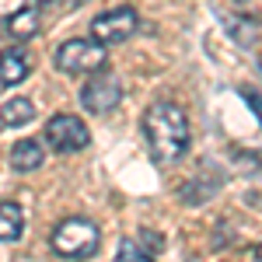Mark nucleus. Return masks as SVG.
<instances>
[{
	"label": "nucleus",
	"mask_w": 262,
	"mask_h": 262,
	"mask_svg": "<svg viewBox=\"0 0 262 262\" xmlns=\"http://www.w3.org/2000/svg\"><path fill=\"white\" fill-rule=\"evenodd\" d=\"M137 11L133 7H112V11H105L98 18L91 21V35L95 42L101 46H116V42H126L133 32H137Z\"/></svg>",
	"instance_id": "39448f33"
},
{
	"label": "nucleus",
	"mask_w": 262,
	"mask_h": 262,
	"mask_svg": "<svg viewBox=\"0 0 262 262\" xmlns=\"http://www.w3.org/2000/svg\"><path fill=\"white\" fill-rule=\"evenodd\" d=\"M98 224L84 221V217H70V221H60L53 227V252L60 255V259H70V262H84L95 255V248H98Z\"/></svg>",
	"instance_id": "f03ea898"
},
{
	"label": "nucleus",
	"mask_w": 262,
	"mask_h": 262,
	"mask_svg": "<svg viewBox=\"0 0 262 262\" xmlns=\"http://www.w3.org/2000/svg\"><path fill=\"white\" fill-rule=\"evenodd\" d=\"M4 32L11 35V39H32V35H39V11L35 7H21V11H14L11 18L4 21Z\"/></svg>",
	"instance_id": "6e6552de"
},
{
	"label": "nucleus",
	"mask_w": 262,
	"mask_h": 262,
	"mask_svg": "<svg viewBox=\"0 0 262 262\" xmlns=\"http://www.w3.org/2000/svg\"><path fill=\"white\" fill-rule=\"evenodd\" d=\"M112 262H154L147 252H143L137 242H119V248H116V259Z\"/></svg>",
	"instance_id": "f8f14e48"
},
{
	"label": "nucleus",
	"mask_w": 262,
	"mask_h": 262,
	"mask_svg": "<svg viewBox=\"0 0 262 262\" xmlns=\"http://www.w3.org/2000/svg\"><path fill=\"white\" fill-rule=\"evenodd\" d=\"M25 231V213L18 203H0V242H18Z\"/></svg>",
	"instance_id": "9d476101"
},
{
	"label": "nucleus",
	"mask_w": 262,
	"mask_h": 262,
	"mask_svg": "<svg viewBox=\"0 0 262 262\" xmlns=\"http://www.w3.org/2000/svg\"><path fill=\"white\" fill-rule=\"evenodd\" d=\"M32 116H35V105L28 98H11L0 108V122L4 126H25V122H32Z\"/></svg>",
	"instance_id": "9b49d317"
},
{
	"label": "nucleus",
	"mask_w": 262,
	"mask_h": 262,
	"mask_svg": "<svg viewBox=\"0 0 262 262\" xmlns=\"http://www.w3.org/2000/svg\"><path fill=\"white\" fill-rule=\"evenodd\" d=\"M255 32H259V21L255 18H234L231 21V35H234L238 42H245V46L255 39Z\"/></svg>",
	"instance_id": "ddd939ff"
},
{
	"label": "nucleus",
	"mask_w": 262,
	"mask_h": 262,
	"mask_svg": "<svg viewBox=\"0 0 262 262\" xmlns=\"http://www.w3.org/2000/svg\"><path fill=\"white\" fill-rule=\"evenodd\" d=\"M119 101H122V84L116 81V77H108V74L91 77V81L84 84V91H81V105L88 108V112H95V116L112 112Z\"/></svg>",
	"instance_id": "423d86ee"
},
{
	"label": "nucleus",
	"mask_w": 262,
	"mask_h": 262,
	"mask_svg": "<svg viewBox=\"0 0 262 262\" xmlns=\"http://www.w3.org/2000/svg\"><path fill=\"white\" fill-rule=\"evenodd\" d=\"M46 161V150L39 140H18L11 147V168L14 171H39Z\"/></svg>",
	"instance_id": "0eeeda50"
},
{
	"label": "nucleus",
	"mask_w": 262,
	"mask_h": 262,
	"mask_svg": "<svg viewBox=\"0 0 262 262\" xmlns=\"http://www.w3.org/2000/svg\"><path fill=\"white\" fill-rule=\"evenodd\" d=\"M143 140H147V150H150V161L161 164V168H171L185 158L189 150V116L182 112L175 101H158L143 112Z\"/></svg>",
	"instance_id": "f257e3e1"
},
{
	"label": "nucleus",
	"mask_w": 262,
	"mask_h": 262,
	"mask_svg": "<svg viewBox=\"0 0 262 262\" xmlns=\"http://www.w3.org/2000/svg\"><path fill=\"white\" fill-rule=\"evenodd\" d=\"M60 4H63V7H81L84 0H60Z\"/></svg>",
	"instance_id": "4468645a"
},
{
	"label": "nucleus",
	"mask_w": 262,
	"mask_h": 262,
	"mask_svg": "<svg viewBox=\"0 0 262 262\" xmlns=\"http://www.w3.org/2000/svg\"><path fill=\"white\" fill-rule=\"evenodd\" d=\"M56 67L63 74H98L105 67V46L95 39H70L56 49Z\"/></svg>",
	"instance_id": "7ed1b4c3"
},
{
	"label": "nucleus",
	"mask_w": 262,
	"mask_h": 262,
	"mask_svg": "<svg viewBox=\"0 0 262 262\" xmlns=\"http://www.w3.org/2000/svg\"><path fill=\"white\" fill-rule=\"evenodd\" d=\"M39 4H49V0H39Z\"/></svg>",
	"instance_id": "f3484780"
},
{
	"label": "nucleus",
	"mask_w": 262,
	"mask_h": 262,
	"mask_svg": "<svg viewBox=\"0 0 262 262\" xmlns=\"http://www.w3.org/2000/svg\"><path fill=\"white\" fill-rule=\"evenodd\" d=\"M259 262H262V245H259Z\"/></svg>",
	"instance_id": "2eb2a0df"
},
{
	"label": "nucleus",
	"mask_w": 262,
	"mask_h": 262,
	"mask_svg": "<svg viewBox=\"0 0 262 262\" xmlns=\"http://www.w3.org/2000/svg\"><path fill=\"white\" fill-rule=\"evenodd\" d=\"M32 63H28V53L25 49H7L0 53V81L4 84H21L28 77Z\"/></svg>",
	"instance_id": "1a4fd4ad"
},
{
	"label": "nucleus",
	"mask_w": 262,
	"mask_h": 262,
	"mask_svg": "<svg viewBox=\"0 0 262 262\" xmlns=\"http://www.w3.org/2000/svg\"><path fill=\"white\" fill-rule=\"evenodd\" d=\"M46 143L60 154H74V150H84L91 143V133L77 116L70 112H56L53 119L46 122Z\"/></svg>",
	"instance_id": "20e7f679"
},
{
	"label": "nucleus",
	"mask_w": 262,
	"mask_h": 262,
	"mask_svg": "<svg viewBox=\"0 0 262 262\" xmlns=\"http://www.w3.org/2000/svg\"><path fill=\"white\" fill-rule=\"evenodd\" d=\"M259 70H262V56H259Z\"/></svg>",
	"instance_id": "dca6fc26"
}]
</instances>
